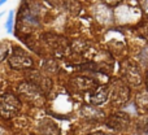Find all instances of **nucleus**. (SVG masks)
Segmentation results:
<instances>
[{
    "label": "nucleus",
    "instance_id": "f257e3e1",
    "mask_svg": "<svg viewBox=\"0 0 148 135\" xmlns=\"http://www.w3.org/2000/svg\"><path fill=\"white\" fill-rule=\"evenodd\" d=\"M18 92L26 103L34 107H42L46 101V95L30 81L22 82L18 86Z\"/></svg>",
    "mask_w": 148,
    "mask_h": 135
},
{
    "label": "nucleus",
    "instance_id": "f03ea898",
    "mask_svg": "<svg viewBox=\"0 0 148 135\" xmlns=\"http://www.w3.org/2000/svg\"><path fill=\"white\" fill-rule=\"evenodd\" d=\"M21 109V101L14 94L3 92L0 94V116L5 120L16 117Z\"/></svg>",
    "mask_w": 148,
    "mask_h": 135
},
{
    "label": "nucleus",
    "instance_id": "7ed1b4c3",
    "mask_svg": "<svg viewBox=\"0 0 148 135\" xmlns=\"http://www.w3.org/2000/svg\"><path fill=\"white\" fill-rule=\"evenodd\" d=\"M108 97H110L114 105H122L130 97V88L129 84L125 83L122 79H116L108 86Z\"/></svg>",
    "mask_w": 148,
    "mask_h": 135
},
{
    "label": "nucleus",
    "instance_id": "20e7f679",
    "mask_svg": "<svg viewBox=\"0 0 148 135\" xmlns=\"http://www.w3.org/2000/svg\"><path fill=\"white\" fill-rule=\"evenodd\" d=\"M9 65L16 70H25L33 68L34 61L26 51H23L20 47H13L9 55Z\"/></svg>",
    "mask_w": 148,
    "mask_h": 135
},
{
    "label": "nucleus",
    "instance_id": "39448f33",
    "mask_svg": "<svg viewBox=\"0 0 148 135\" xmlns=\"http://www.w3.org/2000/svg\"><path fill=\"white\" fill-rule=\"evenodd\" d=\"M121 75L122 81L129 86H139L143 82V75L140 73L139 66L133 61H123L121 68Z\"/></svg>",
    "mask_w": 148,
    "mask_h": 135
},
{
    "label": "nucleus",
    "instance_id": "423d86ee",
    "mask_svg": "<svg viewBox=\"0 0 148 135\" xmlns=\"http://www.w3.org/2000/svg\"><path fill=\"white\" fill-rule=\"evenodd\" d=\"M44 40H46V43L48 44L49 48L53 51V53L59 57L64 56V55L66 53L68 48H69V47H68L66 39L61 38V36L49 35V34H47V35H44Z\"/></svg>",
    "mask_w": 148,
    "mask_h": 135
},
{
    "label": "nucleus",
    "instance_id": "0eeeda50",
    "mask_svg": "<svg viewBox=\"0 0 148 135\" xmlns=\"http://www.w3.org/2000/svg\"><path fill=\"white\" fill-rule=\"evenodd\" d=\"M129 122H130V116L127 113L117 112L107 118L105 125L112 130H123L125 127H127Z\"/></svg>",
    "mask_w": 148,
    "mask_h": 135
},
{
    "label": "nucleus",
    "instance_id": "6e6552de",
    "mask_svg": "<svg viewBox=\"0 0 148 135\" xmlns=\"http://www.w3.org/2000/svg\"><path fill=\"white\" fill-rule=\"evenodd\" d=\"M108 99H109L108 97V86H99L97 84L96 87L88 91V101L92 105L104 104Z\"/></svg>",
    "mask_w": 148,
    "mask_h": 135
},
{
    "label": "nucleus",
    "instance_id": "1a4fd4ad",
    "mask_svg": "<svg viewBox=\"0 0 148 135\" xmlns=\"http://www.w3.org/2000/svg\"><path fill=\"white\" fill-rule=\"evenodd\" d=\"M29 79H30V82H33L44 95H47L51 91V88H52L51 79L44 77L43 74L38 73V71H31V73H29Z\"/></svg>",
    "mask_w": 148,
    "mask_h": 135
},
{
    "label": "nucleus",
    "instance_id": "9d476101",
    "mask_svg": "<svg viewBox=\"0 0 148 135\" xmlns=\"http://www.w3.org/2000/svg\"><path fill=\"white\" fill-rule=\"evenodd\" d=\"M72 84L75 90L78 91H86L88 92L90 90H92L94 87H96L99 84V82L95 78H91V77H84V75H79V77H74L72 78Z\"/></svg>",
    "mask_w": 148,
    "mask_h": 135
},
{
    "label": "nucleus",
    "instance_id": "9b49d317",
    "mask_svg": "<svg viewBox=\"0 0 148 135\" xmlns=\"http://www.w3.org/2000/svg\"><path fill=\"white\" fill-rule=\"evenodd\" d=\"M39 130L43 135H60L59 126L49 118H46L39 123Z\"/></svg>",
    "mask_w": 148,
    "mask_h": 135
},
{
    "label": "nucleus",
    "instance_id": "f8f14e48",
    "mask_svg": "<svg viewBox=\"0 0 148 135\" xmlns=\"http://www.w3.org/2000/svg\"><path fill=\"white\" fill-rule=\"evenodd\" d=\"M52 4H56L57 7H61L62 9L70 10V12H78L79 5L75 0H53Z\"/></svg>",
    "mask_w": 148,
    "mask_h": 135
},
{
    "label": "nucleus",
    "instance_id": "ddd939ff",
    "mask_svg": "<svg viewBox=\"0 0 148 135\" xmlns=\"http://www.w3.org/2000/svg\"><path fill=\"white\" fill-rule=\"evenodd\" d=\"M82 114L87 120H94V121H97L100 117H103V112H100L99 109H95V108H91V107H84L82 109Z\"/></svg>",
    "mask_w": 148,
    "mask_h": 135
},
{
    "label": "nucleus",
    "instance_id": "4468645a",
    "mask_svg": "<svg viewBox=\"0 0 148 135\" xmlns=\"http://www.w3.org/2000/svg\"><path fill=\"white\" fill-rule=\"evenodd\" d=\"M43 69L46 71H48V73H59V65L56 64V61L55 60H46V61L43 62Z\"/></svg>",
    "mask_w": 148,
    "mask_h": 135
},
{
    "label": "nucleus",
    "instance_id": "2eb2a0df",
    "mask_svg": "<svg viewBox=\"0 0 148 135\" xmlns=\"http://www.w3.org/2000/svg\"><path fill=\"white\" fill-rule=\"evenodd\" d=\"M147 103H148V100H147V94H146V91H142L140 94H138V96H136V104H138V107H140L142 109H146L147 108Z\"/></svg>",
    "mask_w": 148,
    "mask_h": 135
},
{
    "label": "nucleus",
    "instance_id": "dca6fc26",
    "mask_svg": "<svg viewBox=\"0 0 148 135\" xmlns=\"http://www.w3.org/2000/svg\"><path fill=\"white\" fill-rule=\"evenodd\" d=\"M12 23H13V10H9V16H8L7 23H5V27H7L8 33H12Z\"/></svg>",
    "mask_w": 148,
    "mask_h": 135
},
{
    "label": "nucleus",
    "instance_id": "f3484780",
    "mask_svg": "<svg viewBox=\"0 0 148 135\" xmlns=\"http://www.w3.org/2000/svg\"><path fill=\"white\" fill-rule=\"evenodd\" d=\"M121 1H122V0H103V3L109 5V7H116V5H118Z\"/></svg>",
    "mask_w": 148,
    "mask_h": 135
},
{
    "label": "nucleus",
    "instance_id": "a211bd4d",
    "mask_svg": "<svg viewBox=\"0 0 148 135\" xmlns=\"http://www.w3.org/2000/svg\"><path fill=\"white\" fill-rule=\"evenodd\" d=\"M7 55H8V48H3V44H0V61H3L7 57Z\"/></svg>",
    "mask_w": 148,
    "mask_h": 135
},
{
    "label": "nucleus",
    "instance_id": "6ab92c4d",
    "mask_svg": "<svg viewBox=\"0 0 148 135\" xmlns=\"http://www.w3.org/2000/svg\"><path fill=\"white\" fill-rule=\"evenodd\" d=\"M90 135H107V134H103V133H94V134H90Z\"/></svg>",
    "mask_w": 148,
    "mask_h": 135
},
{
    "label": "nucleus",
    "instance_id": "aec40b11",
    "mask_svg": "<svg viewBox=\"0 0 148 135\" xmlns=\"http://www.w3.org/2000/svg\"><path fill=\"white\" fill-rule=\"evenodd\" d=\"M7 1H8V0H0V7H1L4 3H7Z\"/></svg>",
    "mask_w": 148,
    "mask_h": 135
},
{
    "label": "nucleus",
    "instance_id": "412c9836",
    "mask_svg": "<svg viewBox=\"0 0 148 135\" xmlns=\"http://www.w3.org/2000/svg\"><path fill=\"white\" fill-rule=\"evenodd\" d=\"M1 16H3V13H0V18H1Z\"/></svg>",
    "mask_w": 148,
    "mask_h": 135
},
{
    "label": "nucleus",
    "instance_id": "4be33fe9",
    "mask_svg": "<svg viewBox=\"0 0 148 135\" xmlns=\"http://www.w3.org/2000/svg\"><path fill=\"white\" fill-rule=\"evenodd\" d=\"M31 135H33V134H31Z\"/></svg>",
    "mask_w": 148,
    "mask_h": 135
}]
</instances>
